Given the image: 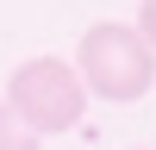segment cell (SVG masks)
<instances>
[{
  "label": "cell",
  "instance_id": "1",
  "mask_svg": "<svg viewBox=\"0 0 156 150\" xmlns=\"http://www.w3.org/2000/svg\"><path fill=\"white\" fill-rule=\"evenodd\" d=\"M75 75H81L87 94L112 100V106H131V100H144L156 88V50L137 38V25L100 19L75 44Z\"/></svg>",
  "mask_w": 156,
  "mask_h": 150
},
{
  "label": "cell",
  "instance_id": "2",
  "mask_svg": "<svg viewBox=\"0 0 156 150\" xmlns=\"http://www.w3.org/2000/svg\"><path fill=\"white\" fill-rule=\"evenodd\" d=\"M6 106L31 125L37 138H62L81 125L87 112V88L75 75V62H56V56H25L6 81Z\"/></svg>",
  "mask_w": 156,
  "mask_h": 150
},
{
  "label": "cell",
  "instance_id": "3",
  "mask_svg": "<svg viewBox=\"0 0 156 150\" xmlns=\"http://www.w3.org/2000/svg\"><path fill=\"white\" fill-rule=\"evenodd\" d=\"M37 144H44V138H37L31 125H25L19 112H12L6 100H0V150H37Z\"/></svg>",
  "mask_w": 156,
  "mask_h": 150
},
{
  "label": "cell",
  "instance_id": "4",
  "mask_svg": "<svg viewBox=\"0 0 156 150\" xmlns=\"http://www.w3.org/2000/svg\"><path fill=\"white\" fill-rule=\"evenodd\" d=\"M137 38L156 50V0H144V12H137Z\"/></svg>",
  "mask_w": 156,
  "mask_h": 150
}]
</instances>
